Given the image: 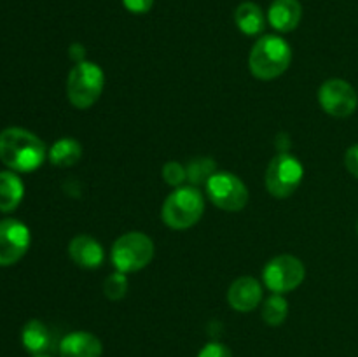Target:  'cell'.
<instances>
[{"label":"cell","mask_w":358,"mask_h":357,"mask_svg":"<svg viewBox=\"0 0 358 357\" xmlns=\"http://www.w3.org/2000/svg\"><path fill=\"white\" fill-rule=\"evenodd\" d=\"M126 290H128V279H126V273L115 272L105 279L103 293L108 300H122V298L126 296Z\"/></svg>","instance_id":"20"},{"label":"cell","mask_w":358,"mask_h":357,"mask_svg":"<svg viewBox=\"0 0 358 357\" xmlns=\"http://www.w3.org/2000/svg\"><path fill=\"white\" fill-rule=\"evenodd\" d=\"M234 21L245 35H259L266 27L264 13L254 2H243L234 13Z\"/></svg>","instance_id":"17"},{"label":"cell","mask_w":358,"mask_h":357,"mask_svg":"<svg viewBox=\"0 0 358 357\" xmlns=\"http://www.w3.org/2000/svg\"><path fill=\"white\" fill-rule=\"evenodd\" d=\"M345 164L346 170L353 175V177L358 178V144L357 146H352L345 154Z\"/></svg>","instance_id":"25"},{"label":"cell","mask_w":358,"mask_h":357,"mask_svg":"<svg viewBox=\"0 0 358 357\" xmlns=\"http://www.w3.org/2000/svg\"><path fill=\"white\" fill-rule=\"evenodd\" d=\"M34 357H51V356H45V354H42V356H34Z\"/></svg>","instance_id":"26"},{"label":"cell","mask_w":358,"mask_h":357,"mask_svg":"<svg viewBox=\"0 0 358 357\" xmlns=\"http://www.w3.org/2000/svg\"><path fill=\"white\" fill-rule=\"evenodd\" d=\"M62 357H101L103 346L94 335L87 331H73L59 342Z\"/></svg>","instance_id":"13"},{"label":"cell","mask_w":358,"mask_h":357,"mask_svg":"<svg viewBox=\"0 0 358 357\" xmlns=\"http://www.w3.org/2000/svg\"><path fill=\"white\" fill-rule=\"evenodd\" d=\"M304 168L292 154H276L266 170V188L275 198H287L299 188Z\"/></svg>","instance_id":"6"},{"label":"cell","mask_w":358,"mask_h":357,"mask_svg":"<svg viewBox=\"0 0 358 357\" xmlns=\"http://www.w3.org/2000/svg\"><path fill=\"white\" fill-rule=\"evenodd\" d=\"M198 357H233L231 350L224 343H206L198 354Z\"/></svg>","instance_id":"23"},{"label":"cell","mask_w":358,"mask_h":357,"mask_svg":"<svg viewBox=\"0 0 358 357\" xmlns=\"http://www.w3.org/2000/svg\"><path fill=\"white\" fill-rule=\"evenodd\" d=\"M30 247V230L17 219L0 220V266L16 265Z\"/></svg>","instance_id":"10"},{"label":"cell","mask_w":358,"mask_h":357,"mask_svg":"<svg viewBox=\"0 0 358 357\" xmlns=\"http://www.w3.org/2000/svg\"><path fill=\"white\" fill-rule=\"evenodd\" d=\"M227 301L238 312H250L262 301V286L254 276H240L231 284Z\"/></svg>","instance_id":"11"},{"label":"cell","mask_w":358,"mask_h":357,"mask_svg":"<svg viewBox=\"0 0 358 357\" xmlns=\"http://www.w3.org/2000/svg\"><path fill=\"white\" fill-rule=\"evenodd\" d=\"M206 192L212 203L227 212H238L248 203V189L240 177L229 172L213 174L206 181Z\"/></svg>","instance_id":"7"},{"label":"cell","mask_w":358,"mask_h":357,"mask_svg":"<svg viewBox=\"0 0 358 357\" xmlns=\"http://www.w3.org/2000/svg\"><path fill=\"white\" fill-rule=\"evenodd\" d=\"M69 254L77 266L86 270H93L101 266L105 259L103 247L100 241L94 240L90 234H77L69 245Z\"/></svg>","instance_id":"12"},{"label":"cell","mask_w":358,"mask_h":357,"mask_svg":"<svg viewBox=\"0 0 358 357\" xmlns=\"http://www.w3.org/2000/svg\"><path fill=\"white\" fill-rule=\"evenodd\" d=\"M163 178L166 184L173 186V188H180L182 182L187 178V170L177 161H168L163 167Z\"/></svg>","instance_id":"22"},{"label":"cell","mask_w":358,"mask_h":357,"mask_svg":"<svg viewBox=\"0 0 358 357\" xmlns=\"http://www.w3.org/2000/svg\"><path fill=\"white\" fill-rule=\"evenodd\" d=\"M205 212V198L192 186L177 188L163 203L161 217L171 230H187L201 219Z\"/></svg>","instance_id":"3"},{"label":"cell","mask_w":358,"mask_h":357,"mask_svg":"<svg viewBox=\"0 0 358 357\" xmlns=\"http://www.w3.org/2000/svg\"><path fill=\"white\" fill-rule=\"evenodd\" d=\"M122 4H124V7L129 13L145 14L154 6V0H122Z\"/></svg>","instance_id":"24"},{"label":"cell","mask_w":358,"mask_h":357,"mask_svg":"<svg viewBox=\"0 0 358 357\" xmlns=\"http://www.w3.org/2000/svg\"><path fill=\"white\" fill-rule=\"evenodd\" d=\"M262 276H264V284L269 290H273L275 294H285L297 289L303 284L304 276H306V268L301 259L283 254L273 258L266 265Z\"/></svg>","instance_id":"8"},{"label":"cell","mask_w":358,"mask_h":357,"mask_svg":"<svg viewBox=\"0 0 358 357\" xmlns=\"http://www.w3.org/2000/svg\"><path fill=\"white\" fill-rule=\"evenodd\" d=\"M289 314V304L282 294H273L264 301L262 307V318L268 322L269 326H280L287 318Z\"/></svg>","instance_id":"19"},{"label":"cell","mask_w":358,"mask_h":357,"mask_svg":"<svg viewBox=\"0 0 358 357\" xmlns=\"http://www.w3.org/2000/svg\"><path fill=\"white\" fill-rule=\"evenodd\" d=\"M24 195V186L14 172H0V212L17 209Z\"/></svg>","instance_id":"16"},{"label":"cell","mask_w":358,"mask_h":357,"mask_svg":"<svg viewBox=\"0 0 358 357\" xmlns=\"http://www.w3.org/2000/svg\"><path fill=\"white\" fill-rule=\"evenodd\" d=\"M357 231H358V224H357Z\"/></svg>","instance_id":"27"},{"label":"cell","mask_w":358,"mask_h":357,"mask_svg":"<svg viewBox=\"0 0 358 357\" xmlns=\"http://www.w3.org/2000/svg\"><path fill=\"white\" fill-rule=\"evenodd\" d=\"M83 158V147L73 139H62L49 149V161L56 167H73Z\"/></svg>","instance_id":"18"},{"label":"cell","mask_w":358,"mask_h":357,"mask_svg":"<svg viewBox=\"0 0 358 357\" xmlns=\"http://www.w3.org/2000/svg\"><path fill=\"white\" fill-rule=\"evenodd\" d=\"M292 62V48L278 35H264L252 48L248 56L250 72L257 79L271 80L282 76Z\"/></svg>","instance_id":"2"},{"label":"cell","mask_w":358,"mask_h":357,"mask_svg":"<svg viewBox=\"0 0 358 357\" xmlns=\"http://www.w3.org/2000/svg\"><path fill=\"white\" fill-rule=\"evenodd\" d=\"M103 70L91 62L76 63L66 79V97L77 108H90L103 91Z\"/></svg>","instance_id":"4"},{"label":"cell","mask_w":358,"mask_h":357,"mask_svg":"<svg viewBox=\"0 0 358 357\" xmlns=\"http://www.w3.org/2000/svg\"><path fill=\"white\" fill-rule=\"evenodd\" d=\"M21 342H23L24 349L34 356H42L52 349L51 331L44 322L37 321V318H31L30 322L24 324L23 332H21Z\"/></svg>","instance_id":"15"},{"label":"cell","mask_w":358,"mask_h":357,"mask_svg":"<svg viewBox=\"0 0 358 357\" xmlns=\"http://www.w3.org/2000/svg\"><path fill=\"white\" fill-rule=\"evenodd\" d=\"M318 102L332 118H348L357 111L358 94L345 79H327L318 90Z\"/></svg>","instance_id":"9"},{"label":"cell","mask_w":358,"mask_h":357,"mask_svg":"<svg viewBox=\"0 0 358 357\" xmlns=\"http://www.w3.org/2000/svg\"><path fill=\"white\" fill-rule=\"evenodd\" d=\"M44 142L23 128H6L0 132V161L14 172H34L45 160Z\"/></svg>","instance_id":"1"},{"label":"cell","mask_w":358,"mask_h":357,"mask_svg":"<svg viewBox=\"0 0 358 357\" xmlns=\"http://www.w3.org/2000/svg\"><path fill=\"white\" fill-rule=\"evenodd\" d=\"M215 163L213 160H208V158H199V160H194L189 163L187 167V178L191 182H201L205 178H210L213 174H215Z\"/></svg>","instance_id":"21"},{"label":"cell","mask_w":358,"mask_h":357,"mask_svg":"<svg viewBox=\"0 0 358 357\" xmlns=\"http://www.w3.org/2000/svg\"><path fill=\"white\" fill-rule=\"evenodd\" d=\"M154 258V244L142 231H131L115 240L112 262L117 272L131 273L145 268Z\"/></svg>","instance_id":"5"},{"label":"cell","mask_w":358,"mask_h":357,"mask_svg":"<svg viewBox=\"0 0 358 357\" xmlns=\"http://www.w3.org/2000/svg\"><path fill=\"white\" fill-rule=\"evenodd\" d=\"M301 16H303V7L299 0H275L268 13L269 24L282 34L296 30Z\"/></svg>","instance_id":"14"}]
</instances>
